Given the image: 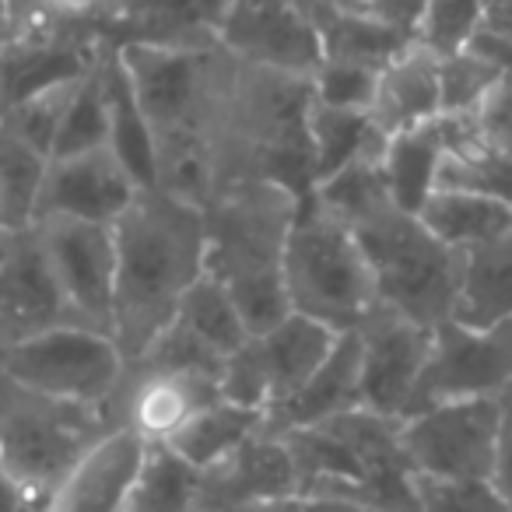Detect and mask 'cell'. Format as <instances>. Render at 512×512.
<instances>
[{"mask_svg":"<svg viewBox=\"0 0 512 512\" xmlns=\"http://www.w3.org/2000/svg\"><path fill=\"white\" fill-rule=\"evenodd\" d=\"M113 341L137 362L176 320L179 302L204 278V207L148 186L113 221Z\"/></svg>","mask_w":512,"mask_h":512,"instance_id":"6da1fadb","label":"cell"},{"mask_svg":"<svg viewBox=\"0 0 512 512\" xmlns=\"http://www.w3.org/2000/svg\"><path fill=\"white\" fill-rule=\"evenodd\" d=\"M155 148V186L204 207L211 148L232 53L207 46H116Z\"/></svg>","mask_w":512,"mask_h":512,"instance_id":"7a4b0ae2","label":"cell"},{"mask_svg":"<svg viewBox=\"0 0 512 512\" xmlns=\"http://www.w3.org/2000/svg\"><path fill=\"white\" fill-rule=\"evenodd\" d=\"M299 207L302 197L274 183H235L204 204V274L232 295L253 337L292 313L285 249Z\"/></svg>","mask_w":512,"mask_h":512,"instance_id":"3957f363","label":"cell"},{"mask_svg":"<svg viewBox=\"0 0 512 512\" xmlns=\"http://www.w3.org/2000/svg\"><path fill=\"white\" fill-rule=\"evenodd\" d=\"M348 228L369 264L379 309H390L428 330L453 320L460 253L442 246L418 214L386 197L358 214Z\"/></svg>","mask_w":512,"mask_h":512,"instance_id":"277c9868","label":"cell"},{"mask_svg":"<svg viewBox=\"0 0 512 512\" xmlns=\"http://www.w3.org/2000/svg\"><path fill=\"white\" fill-rule=\"evenodd\" d=\"M116 428L113 407L74 404L0 376V477L50 505L74 463Z\"/></svg>","mask_w":512,"mask_h":512,"instance_id":"5b68a950","label":"cell"},{"mask_svg":"<svg viewBox=\"0 0 512 512\" xmlns=\"http://www.w3.org/2000/svg\"><path fill=\"white\" fill-rule=\"evenodd\" d=\"M285 292L292 313L334 330L355 334L379 309L372 274L358 239L344 221L302 200L285 249Z\"/></svg>","mask_w":512,"mask_h":512,"instance_id":"8992f818","label":"cell"},{"mask_svg":"<svg viewBox=\"0 0 512 512\" xmlns=\"http://www.w3.org/2000/svg\"><path fill=\"white\" fill-rule=\"evenodd\" d=\"M0 376L46 397L113 407L127 376V358L113 334L71 323L8 348Z\"/></svg>","mask_w":512,"mask_h":512,"instance_id":"52a82bcc","label":"cell"},{"mask_svg":"<svg viewBox=\"0 0 512 512\" xmlns=\"http://www.w3.org/2000/svg\"><path fill=\"white\" fill-rule=\"evenodd\" d=\"M498 432V397L442 400L400 421V446L418 477L481 481L495 470Z\"/></svg>","mask_w":512,"mask_h":512,"instance_id":"ba28073f","label":"cell"},{"mask_svg":"<svg viewBox=\"0 0 512 512\" xmlns=\"http://www.w3.org/2000/svg\"><path fill=\"white\" fill-rule=\"evenodd\" d=\"M67 306L81 327L113 334L116 239L113 225L78 218H39L32 225Z\"/></svg>","mask_w":512,"mask_h":512,"instance_id":"9c48e42d","label":"cell"},{"mask_svg":"<svg viewBox=\"0 0 512 512\" xmlns=\"http://www.w3.org/2000/svg\"><path fill=\"white\" fill-rule=\"evenodd\" d=\"M512 386V320L488 330L442 323L432 330V351L421 372L414 411L467 397H502ZM407 414V418H411Z\"/></svg>","mask_w":512,"mask_h":512,"instance_id":"30bf717a","label":"cell"},{"mask_svg":"<svg viewBox=\"0 0 512 512\" xmlns=\"http://www.w3.org/2000/svg\"><path fill=\"white\" fill-rule=\"evenodd\" d=\"M218 46L249 67L309 81L323 64L320 25L295 0H232Z\"/></svg>","mask_w":512,"mask_h":512,"instance_id":"8fae6325","label":"cell"},{"mask_svg":"<svg viewBox=\"0 0 512 512\" xmlns=\"http://www.w3.org/2000/svg\"><path fill=\"white\" fill-rule=\"evenodd\" d=\"M358 334V393L365 411L404 421L418 397L432 351V330L390 309H376Z\"/></svg>","mask_w":512,"mask_h":512,"instance_id":"7c38bea8","label":"cell"},{"mask_svg":"<svg viewBox=\"0 0 512 512\" xmlns=\"http://www.w3.org/2000/svg\"><path fill=\"white\" fill-rule=\"evenodd\" d=\"M214 400H221L214 376L134 362L127 365V376L113 400V418L116 428H130L151 446V442H172Z\"/></svg>","mask_w":512,"mask_h":512,"instance_id":"4fadbf2b","label":"cell"},{"mask_svg":"<svg viewBox=\"0 0 512 512\" xmlns=\"http://www.w3.org/2000/svg\"><path fill=\"white\" fill-rule=\"evenodd\" d=\"M144 186L120 162L113 148H92L78 155L50 158L39 190V218H78L113 225ZM32 221V225H36Z\"/></svg>","mask_w":512,"mask_h":512,"instance_id":"5bb4252c","label":"cell"},{"mask_svg":"<svg viewBox=\"0 0 512 512\" xmlns=\"http://www.w3.org/2000/svg\"><path fill=\"white\" fill-rule=\"evenodd\" d=\"M71 323L78 320L60 292L57 274L36 232L25 228L15 235L8 253L0 256V337L8 348H15L57 327H71Z\"/></svg>","mask_w":512,"mask_h":512,"instance_id":"9a60e30c","label":"cell"},{"mask_svg":"<svg viewBox=\"0 0 512 512\" xmlns=\"http://www.w3.org/2000/svg\"><path fill=\"white\" fill-rule=\"evenodd\" d=\"M274 498H299V474L285 439L267 428L200 474V512H232Z\"/></svg>","mask_w":512,"mask_h":512,"instance_id":"2e32d148","label":"cell"},{"mask_svg":"<svg viewBox=\"0 0 512 512\" xmlns=\"http://www.w3.org/2000/svg\"><path fill=\"white\" fill-rule=\"evenodd\" d=\"M232 0H109L95 29L113 46H207Z\"/></svg>","mask_w":512,"mask_h":512,"instance_id":"e0dca14e","label":"cell"},{"mask_svg":"<svg viewBox=\"0 0 512 512\" xmlns=\"http://www.w3.org/2000/svg\"><path fill=\"white\" fill-rule=\"evenodd\" d=\"M144 446L130 428L106 432L53 491V512H123L141 470Z\"/></svg>","mask_w":512,"mask_h":512,"instance_id":"ac0fdd59","label":"cell"},{"mask_svg":"<svg viewBox=\"0 0 512 512\" xmlns=\"http://www.w3.org/2000/svg\"><path fill=\"white\" fill-rule=\"evenodd\" d=\"M362 407L358 393V334H341L330 348L327 362L299 386L288 400L264 414V428L274 435L313 428L344 411Z\"/></svg>","mask_w":512,"mask_h":512,"instance_id":"d6986e66","label":"cell"},{"mask_svg":"<svg viewBox=\"0 0 512 512\" xmlns=\"http://www.w3.org/2000/svg\"><path fill=\"white\" fill-rule=\"evenodd\" d=\"M337 337L341 334H334V330L320 327V323L306 320L299 313H288L278 327L249 337V355H253L256 372H260V379L267 386L271 407H278L281 400L292 397L327 362Z\"/></svg>","mask_w":512,"mask_h":512,"instance_id":"ffe728a7","label":"cell"},{"mask_svg":"<svg viewBox=\"0 0 512 512\" xmlns=\"http://www.w3.org/2000/svg\"><path fill=\"white\" fill-rule=\"evenodd\" d=\"M369 116L386 137L425 127L442 116L439 109V57L414 39L383 74Z\"/></svg>","mask_w":512,"mask_h":512,"instance_id":"44dd1931","label":"cell"},{"mask_svg":"<svg viewBox=\"0 0 512 512\" xmlns=\"http://www.w3.org/2000/svg\"><path fill=\"white\" fill-rule=\"evenodd\" d=\"M442 130H446V151H442L435 190L477 193L512 207V158L484 137L481 123L442 120Z\"/></svg>","mask_w":512,"mask_h":512,"instance_id":"7402d4cb","label":"cell"},{"mask_svg":"<svg viewBox=\"0 0 512 512\" xmlns=\"http://www.w3.org/2000/svg\"><path fill=\"white\" fill-rule=\"evenodd\" d=\"M512 320V232L460 253L453 323L488 330Z\"/></svg>","mask_w":512,"mask_h":512,"instance_id":"603a6c76","label":"cell"},{"mask_svg":"<svg viewBox=\"0 0 512 512\" xmlns=\"http://www.w3.org/2000/svg\"><path fill=\"white\" fill-rule=\"evenodd\" d=\"M390 137L372 123L369 113L355 109L309 106V151H313V186L337 176L341 169L369 158H383Z\"/></svg>","mask_w":512,"mask_h":512,"instance_id":"cb8c5ba5","label":"cell"},{"mask_svg":"<svg viewBox=\"0 0 512 512\" xmlns=\"http://www.w3.org/2000/svg\"><path fill=\"white\" fill-rule=\"evenodd\" d=\"M418 218L453 253L484 246V242L512 232V207L460 190H432V197L421 204Z\"/></svg>","mask_w":512,"mask_h":512,"instance_id":"d4e9b609","label":"cell"},{"mask_svg":"<svg viewBox=\"0 0 512 512\" xmlns=\"http://www.w3.org/2000/svg\"><path fill=\"white\" fill-rule=\"evenodd\" d=\"M442 151H446V130H442V120L404 130V134L386 141L383 176H386V186H390L393 204L404 207V211H411V214L421 211V204H425L435 190Z\"/></svg>","mask_w":512,"mask_h":512,"instance_id":"484cf974","label":"cell"},{"mask_svg":"<svg viewBox=\"0 0 512 512\" xmlns=\"http://www.w3.org/2000/svg\"><path fill=\"white\" fill-rule=\"evenodd\" d=\"M169 327L183 330L193 344H200L218 362H228L253 337L246 320H242V313L235 309L232 295L218 281L207 278V274L186 292V299L176 309V320Z\"/></svg>","mask_w":512,"mask_h":512,"instance_id":"4316f807","label":"cell"},{"mask_svg":"<svg viewBox=\"0 0 512 512\" xmlns=\"http://www.w3.org/2000/svg\"><path fill=\"white\" fill-rule=\"evenodd\" d=\"M316 25H320L323 39V60H341V64L369 67V71L383 74L407 46L414 43L411 32L390 29L372 18L344 15V11H313Z\"/></svg>","mask_w":512,"mask_h":512,"instance_id":"83f0119b","label":"cell"},{"mask_svg":"<svg viewBox=\"0 0 512 512\" xmlns=\"http://www.w3.org/2000/svg\"><path fill=\"white\" fill-rule=\"evenodd\" d=\"M200 470L176 453L169 442L144 446L141 470L123 512H197Z\"/></svg>","mask_w":512,"mask_h":512,"instance_id":"f1b7e54d","label":"cell"},{"mask_svg":"<svg viewBox=\"0 0 512 512\" xmlns=\"http://www.w3.org/2000/svg\"><path fill=\"white\" fill-rule=\"evenodd\" d=\"M106 95H109V148L120 155V162L134 172L137 183L148 190L155 186V148L144 113L134 99L130 78L120 64V50H106Z\"/></svg>","mask_w":512,"mask_h":512,"instance_id":"f546056e","label":"cell"},{"mask_svg":"<svg viewBox=\"0 0 512 512\" xmlns=\"http://www.w3.org/2000/svg\"><path fill=\"white\" fill-rule=\"evenodd\" d=\"M260 428H264V414L260 411L228 404V400H214V404L204 407L169 446L204 474L214 463L225 460L228 453H235L246 439H253Z\"/></svg>","mask_w":512,"mask_h":512,"instance_id":"4dcf8cb0","label":"cell"},{"mask_svg":"<svg viewBox=\"0 0 512 512\" xmlns=\"http://www.w3.org/2000/svg\"><path fill=\"white\" fill-rule=\"evenodd\" d=\"M505 60L484 46H467L453 57H439V109L442 120H477L484 102L498 88Z\"/></svg>","mask_w":512,"mask_h":512,"instance_id":"1f68e13d","label":"cell"},{"mask_svg":"<svg viewBox=\"0 0 512 512\" xmlns=\"http://www.w3.org/2000/svg\"><path fill=\"white\" fill-rule=\"evenodd\" d=\"M50 158L0 123V228L25 232L36 221L39 190Z\"/></svg>","mask_w":512,"mask_h":512,"instance_id":"d6a6232c","label":"cell"},{"mask_svg":"<svg viewBox=\"0 0 512 512\" xmlns=\"http://www.w3.org/2000/svg\"><path fill=\"white\" fill-rule=\"evenodd\" d=\"M113 46V43H109ZM106 46V50H109ZM106 50L99 64L74 85L71 102L64 109V120L57 130L53 158L78 155V151L109 148V95H106Z\"/></svg>","mask_w":512,"mask_h":512,"instance_id":"836d02e7","label":"cell"},{"mask_svg":"<svg viewBox=\"0 0 512 512\" xmlns=\"http://www.w3.org/2000/svg\"><path fill=\"white\" fill-rule=\"evenodd\" d=\"M481 4L484 0H425L418 25H414V39L435 57H453L467 50L477 39Z\"/></svg>","mask_w":512,"mask_h":512,"instance_id":"e575fe53","label":"cell"},{"mask_svg":"<svg viewBox=\"0 0 512 512\" xmlns=\"http://www.w3.org/2000/svg\"><path fill=\"white\" fill-rule=\"evenodd\" d=\"M418 512H512V509L491 477H481V481L418 477Z\"/></svg>","mask_w":512,"mask_h":512,"instance_id":"d590c367","label":"cell"},{"mask_svg":"<svg viewBox=\"0 0 512 512\" xmlns=\"http://www.w3.org/2000/svg\"><path fill=\"white\" fill-rule=\"evenodd\" d=\"M313 99L320 106L334 109H355V113H369L372 99H376L379 71L355 64H341V60H323L313 74Z\"/></svg>","mask_w":512,"mask_h":512,"instance_id":"8d00e7d4","label":"cell"},{"mask_svg":"<svg viewBox=\"0 0 512 512\" xmlns=\"http://www.w3.org/2000/svg\"><path fill=\"white\" fill-rule=\"evenodd\" d=\"M344 11V15L372 18L379 25H390V29H404L414 36V25L421 18L425 0H316L313 11Z\"/></svg>","mask_w":512,"mask_h":512,"instance_id":"74e56055","label":"cell"},{"mask_svg":"<svg viewBox=\"0 0 512 512\" xmlns=\"http://www.w3.org/2000/svg\"><path fill=\"white\" fill-rule=\"evenodd\" d=\"M484 50H488V46H484ZM491 53H495V50H491ZM498 57L505 60L502 81H498V88L491 92V99L484 102L477 123H481L484 137H488V141H495L498 148L512 158V53H498Z\"/></svg>","mask_w":512,"mask_h":512,"instance_id":"f35d334b","label":"cell"},{"mask_svg":"<svg viewBox=\"0 0 512 512\" xmlns=\"http://www.w3.org/2000/svg\"><path fill=\"white\" fill-rule=\"evenodd\" d=\"M474 43L495 53H512V0H484Z\"/></svg>","mask_w":512,"mask_h":512,"instance_id":"ab89813d","label":"cell"},{"mask_svg":"<svg viewBox=\"0 0 512 512\" xmlns=\"http://www.w3.org/2000/svg\"><path fill=\"white\" fill-rule=\"evenodd\" d=\"M502 407V432H498V456H495V470H491V481L502 491V498L512 509V386L498 397Z\"/></svg>","mask_w":512,"mask_h":512,"instance_id":"60d3db41","label":"cell"},{"mask_svg":"<svg viewBox=\"0 0 512 512\" xmlns=\"http://www.w3.org/2000/svg\"><path fill=\"white\" fill-rule=\"evenodd\" d=\"M302 512H390L355 498H302Z\"/></svg>","mask_w":512,"mask_h":512,"instance_id":"b9f144b4","label":"cell"},{"mask_svg":"<svg viewBox=\"0 0 512 512\" xmlns=\"http://www.w3.org/2000/svg\"><path fill=\"white\" fill-rule=\"evenodd\" d=\"M232 512H302V498H274V502H256V505H242Z\"/></svg>","mask_w":512,"mask_h":512,"instance_id":"7bdbcfd3","label":"cell"},{"mask_svg":"<svg viewBox=\"0 0 512 512\" xmlns=\"http://www.w3.org/2000/svg\"><path fill=\"white\" fill-rule=\"evenodd\" d=\"M0 22H11V0H0Z\"/></svg>","mask_w":512,"mask_h":512,"instance_id":"ee69618b","label":"cell"},{"mask_svg":"<svg viewBox=\"0 0 512 512\" xmlns=\"http://www.w3.org/2000/svg\"><path fill=\"white\" fill-rule=\"evenodd\" d=\"M295 4H302V8H306L309 15H313V8H316V0H295Z\"/></svg>","mask_w":512,"mask_h":512,"instance_id":"f6af8a7d","label":"cell"},{"mask_svg":"<svg viewBox=\"0 0 512 512\" xmlns=\"http://www.w3.org/2000/svg\"><path fill=\"white\" fill-rule=\"evenodd\" d=\"M4 355H8V344H4V337H0V365H4Z\"/></svg>","mask_w":512,"mask_h":512,"instance_id":"bcb514c9","label":"cell"},{"mask_svg":"<svg viewBox=\"0 0 512 512\" xmlns=\"http://www.w3.org/2000/svg\"><path fill=\"white\" fill-rule=\"evenodd\" d=\"M197 512H200V509H197Z\"/></svg>","mask_w":512,"mask_h":512,"instance_id":"7dc6e473","label":"cell"}]
</instances>
